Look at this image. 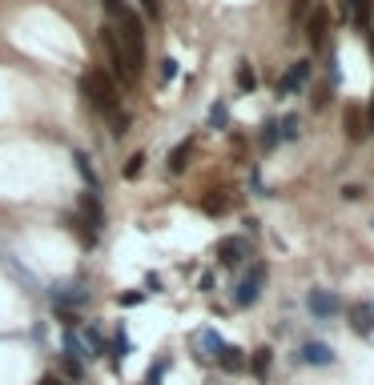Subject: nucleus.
Returning <instances> with one entry per match:
<instances>
[{"mask_svg":"<svg viewBox=\"0 0 374 385\" xmlns=\"http://www.w3.org/2000/svg\"><path fill=\"white\" fill-rule=\"evenodd\" d=\"M261 285H266V265H250V269L242 273V281L229 289V297H233V305L238 309H250V305L258 301V293H261Z\"/></svg>","mask_w":374,"mask_h":385,"instance_id":"20e7f679","label":"nucleus"},{"mask_svg":"<svg viewBox=\"0 0 374 385\" xmlns=\"http://www.w3.org/2000/svg\"><path fill=\"white\" fill-rule=\"evenodd\" d=\"M306 80H310V61L302 56V61H294L290 68H286V77L278 80V96H294Z\"/></svg>","mask_w":374,"mask_h":385,"instance_id":"0eeeda50","label":"nucleus"},{"mask_svg":"<svg viewBox=\"0 0 374 385\" xmlns=\"http://www.w3.org/2000/svg\"><path fill=\"white\" fill-rule=\"evenodd\" d=\"M245 253H250V241L245 237H226L222 245H217L222 269H238V265H245Z\"/></svg>","mask_w":374,"mask_h":385,"instance_id":"423d86ee","label":"nucleus"},{"mask_svg":"<svg viewBox=\"0 0 374 385\" xmlns=\"http://www.w3.org/2000/svg\"><path fill=\"white\" fill-rule=\"evenodd\" d=\"M346 128H350V141H358V137H362V128H358V109L346 112Z\"/></svg>","mask_w":374,"mask_h":385,"instance_id":"c756f323","label":"nucleus"},{"mask_svg":"<svg viewBox=\"0 0 374 385\" xmlns=\"http://www.w3.org/2000/svg\"><path fill=\"white\" fill-rule=\"evenodd\" d=\"M282 144V133H278V121H266L261 125V149H278Z\"/></svg>","mask_w":374,"mask_h":385,"instance_id":"412c9836","label":"nucleus"},{"mask_svg":"<svg viewBox=\"0 0 374 385\" xmlns=\"http://www.w3.org/2000/svg\"><path fill=\"white\" fill-rule=\"evenodd\" d=\"M41 385H65V382H61V377H52V373H49V377H41Z\"/></svg>","mask_w":374,"mask_h":385,"instance_id":"473e14b6","label":"nucleus"},{"mask_svg":"<svg viewBox=\"0 0 374 385\" xmlns=\"http://www.w3.org/2000/svg\"><path fill=\"white\" fill-rule=\"evenodd\" d=\"M350 325H354V333L371 337L374 333V301H358L350 309Z\"/></svg>","mask_w":374,"mask_h":385,"instance_id":"9b49d317","label":"nucleus"},{"mask_svg":"<svg viewBox=\"0 0 374 385\" xmlns=\"http://www.w3.org/2000/svg\"><path fill=\"white\" fill-rule=\"evenodd\" d=\"M141 385H145V382H141Z\"/></svg>","mask_w":374,"mask_h":385,"instance_id":"f704fd0d","label":"nucleus"},{"mask_svg":"<svg viewBox=\"0 0 374 385\" xmlns=\"http://www.w3.org/2000/svg\"><path fill=\"white\" fill-rule=\"evenodd\" d=\"M125 353H129V337H125V329H117L113 333V365H121Z\"/></svg>","mask_w":374,"mask_h":385,"instance_id":"5701e85b","label":"nucleus"},{"mask_svg":"<svg viewBox=\"0 0 374 385\" xmlns=\"http://www.w3.org/2000/svg\"><path fill=\"white\" fill-rule=\"evenodd\" d=\"M278 133H282V141H298L302 121H298V116H282V121H278Z\"/></svg>","mask_w":374,"mask_h":385,"instance_id":"aec40b11","label":"nucleus"},{"mask_svg":"<svg viewBox=\"0 0 374 385\" xmlns=\"http://www.w3.org/2000/svg\"><path fill=\"white\" fill-rule=\"evenodd\" d=\"M81 93L89 96V105L97 112H105V116H117L121 112V93H117V80L105 77L101 68H93V73H85L81 77Z\"/></svg>","mask_w":374,"mask_h":385,"instance_id":"f03ea898","label":"nucleus"},{"mask_svg":"<svg viewBox=\"0 0 374 385\" xmlns=\"http://www.w3.org/2000/svg\"><path fill=\"white\" fill-rule=\"evenodd\" d=\"M141 173H145V153H133V157L125 160V181H137Z\"/></svg>","mask_w":374,"mask_h":385,"instance_id":"4be33fe9","label":"nucleus"},{"mask_svg":"<svg viewBox=\"0 0 374 385\" xmlns=\"http://www.w3.org/2000/svg\"><path fill=\"white\" fill-rule=\"evenodd\" d=\"M73 165H77V173L85 176V185H89V192H97V173H93V165H89V153H73Z\"/></svg>","mask_w":374,"mask_h":385,"instance_id":"dca6fc26","label":"nucleus"},{"mask_svg":"<svg viewBox=\"0 0 374 385\" xmlns=\"http://www.w3.org/2000/svg\"><path fill=\"white\" fill-rule=\"evenodd\" d=\"M238 84H242V93H254L258 77H254V68H250V64H242V68H238Z\"/></svg>","mask_w":374,"mask_h":385,"instance_id":"393cba45","label":"nucleus"},{"mask_svg":"<svg viewBox=\"0 0 374 385\" xmlns=\"http://www.w3.org/2000/svg\"><path fill=\"white\" fill-rule=\"evenodd\" d=\"M306 309H310V317L314 321H330L342 309V301H338V293H330V289H310Z\"/></svg>","mask_w":374,"mask_h":385,"instance_id":"39448f33","label":"nucleus"},{"mask_svg":"<svg viewBox=\"0 0 374 385\" xmlns=\"http://www.w3.org/2000/svg\"><path fill=\"white\" fill-rule=\"evenodd\" d=\"M97 40H101V48H105V56H109V77H113L117 84H129V80H133L129 52H125V45H121L117 29H113V24H101V29H97Z\"/></svg>","mask_w":374,"mask_h":385,"instance_id":"7ed1b4c3","label":"nucleus"},{"mask_svg":"<svg viewBox=\"0 0 374 385\" xmlns=\"http://www.w3.org/2000/svg\"><path fill=\"white\" fill-rule=\"evenodd\" d=\"M371 52H374V29H371Z\"/></svg>","mask_w":374,"mask_h":385,"instance_id":"72a5a7b5","label":"nucleus"},{"mask_svg":"<svg viewBox=\"0 0 374 385\" xmlns=\"http://www.w3.org/2000/svg\"><path fill=\"white\" fill-rule=\"evenodd\" d=\"M206 213H222V209H226V197H222V192H213V197H206Z\"/></svg>","mask_w":374,"mask_h":385,"instance_id":"c85d7f7f","label":"nucleus"},{"mask_svg":"<svg viewBox=\"0 0 374 385\" xmlns=\"http://www.w3.org/2000/svg\"><path fill=\"white\" fill-rule=\"evenodd\" d=\"M350 8H354V24H358V29H371V20H374V4H371V0H354Z\"/></svg>","mask_w":374,"mask_h":385,"instance_id":"f3484780","label":"nucleus"},{"mask_svg":"<svg viewBox=\"0 0 374 385\" xmlns=\"http://www.w3.org/2000/svg\"><path fill=\"white\" fill-rule=\"evenodd\" d=\"M217 365L226 369V373H242V369H245V349H238V345H222Z\"/></svg>","mask_w":374,"mask_h":385,"instance_id":"f8f14e48","label":"nucleus"},{"mask_svg":"<svg viewBox=\"0 0 374 385\" xmlns=\"http://www.w3.org/2000/svg\"><path fill=\"white\" fill-rule=\"evenodd\" d=\"M165 369H169V357H157V361H153V369H149V377H145V385H161V377H165Z\"/></svg>","mask_w":374,"mask_h":385,"instance_id":"b1692460","label":"nucleus"},{"mask_svg":"<svg viewBox=\"0 0 374 385\" xmlns=\"http://www.w3.org/2000/svg\"><path fill=\"white\" fill-rule=\"evenodd\" d=\"M371 225H374V221H371Z\"/></svg>","mask_w":374,"mask_h":385,"instance_id":"c9c22d12","label":"nucleus"},{"mask_svg":"<svg viewBox=\"0 0 374 385\" xmlns=\"http://www.w3.org/2000/svg\"><path fill=\"white\" fill-rule=\"evenodd\" d=\"M197 341L206 345V357H217V353H222V345H226V341L213 333V329H201V333H197Z\"/></svg>","mask_w":374,"mask_h":385,"instance_id":"6ab92c4d","label":"nucleus"},{"mask_svg":"<svg viewBox=\"0 0 374 385\" xmlns=\"http://www.w3.org/2000/svg\"><path fill=\"white\" fill-rule=\"evenodd\" d=\"M294 361H298V365H330V361H334V349L322 345V341H306V345H298Z\"/></svg>","mask_w":374,"mask_h":385,"instance_id":"6e6552de","label":"nucleus"},{"mask_svg":"<svg viewBox=\"0 0 374 385\" xmlns=\"http://www.w3.org/2000/svg\"><path fill=\"white\" fill-rule=\"evenodd\" d=\"M245 365L254 369V377H258V382H266V377H270V365H274V349H266V345L254 349V357H245Z\"/></svg>","mask_w":374,"mask_h":385,"instance_id":"4468645a","label":"nucleus"},{"mask_svg":"<svg viewBox=\"0 0 374 385\" xmlns=\"http://www.w3.org/2000/svg\"><path fill=\"white\" fill-rule=\"evenodd\" d=\"M210 128H226V105H222V100L210 109Z\"/></svg>","mask_w":374,"mask_h":385,"instance_id":"bb28decb","label":"nucleus"},{"mask_svg":"<svg viewBox=\"0 0 374 385\" xmlns=\"http://www.w3.org/2000/svg\"><path fill=\"white\" fill-rule=\"evenodd\" d=\"M178 73H181V64L173 61V56H165V61H161V80L169 84V80H178Z\"/></svg>","mask_w":374,"mask_h":385,"instance_id":"a878e982","label":"nucleus"},{"mask_svg":"<svg viewBox=\"0 0 374 385\" xmlns=\"http://www.w3.org/2000/svg\"><path fill=\"white\" fill-rule=\"evenodd\" d=\"M49 297H52V305H57L61 313H69V305H73V309H81V305L89 301V293H85L81 285H52Z\"/></svg>","mask_w":374,"mask_h":385,"instance_id":"1a4fd4ad","label":"nucleus"},{"mask_svg":"<svg viewBox=\"0 0 374 385\" xmlns=\"http://www.w3.org/2000/svg\"><path fill=\"white\" fill-rule=\"evenodd\" d=\"M322 32H326V13H314L310 16V24H306L310 45H322Z\"/></svg>","mask_w":374,"mask_h":385,"instance_id":"a211bd4d","label":"nucleus"},{"mask_svg":"<svg viewBox=\"0 0 374 385\" xmlns=\"http://www.w3.org/2000/svg\"><path fill=\"white\" fill-rule=\"evenodd\" d=\"M125 133H129V116H125V112H117V116H113V137H125Z\"/></svg>","mask_w":374,"mask_h":385,"instance_id":"7c9ffc66","label":"nucleus"},{"mask_svg":"<svg viewBox=\"0 0 374 385\" xmlns=\"http://www.w3.org/2000/svg\"><path fill=\"white\" fill-rule=\"evenodd\" d=\"M137 4H141V13H145L149 20H157V16H161V0H137Z\"/></svg>","mask_w":374,"mask_h":385,"instance_id":"cd10ccee","label":"nucleus"},{"mask_svg":"<svg viewBox=\"0 0 374 385\" xmlns=\"http://www.w3.org/2000/svg\"><path fill=\"white\" fill-rule=\"evenodd\" d=\"M342 197H346V201H358V197H362V189H358V185H346V189H342Z\"/></svg>","mask_w":374,"mask_h":385,"instance_id":"2f4dec72","label":"nucleus"},{"mask_svg":"<svg viewBox=\"0 0 374 385\" xmlns=\"http://www.w3.org/2000/svg\"><path fill=\"white\" fill-rule=\"evenodd\" d=\"M194 144H197V137H185V141H181L178 149L169 153V160H165V169H169V173H181V169L189 165V153H194Z\"/></svg>","mask_w":374,"mask_h":385,"instance_id":"ddd939ff","label":"nucleus"},{"mask_svg":"<svg viewBox=\"0 0 374 385\" xmlns=\"http://www.w3.org/2000/svg\"><path fill=\"white\" fill-rule=\"evenodd\" d=\"M81 217H85V229H89V233H97L101 225H105V213H101L97 192H81Z\"/></svg>","mask_w":374,"mask_h":385,"instance_id":"9d476101","label":"nucleus"},{"mask_svg":"<svg viewBox=\"0 0 374 385\" xmlns=\"http://www.w3.org/2000/svg\"><path fill=\"white\" fill-rule=\"evenodd\" d=\"M85 349H89V357H105V353H109L105 333H101L97 325H89V329H85Z\"/></svg>","mask_w":374,"mask_h":385,"instance_id":"2eb2a0df","label":"nucleus"},{"mask_svg":"<svg viewBox=\"0 0 374 385\" xmlns=\"http://www.w3.org/2000/svg\"><path fill=\"white\" fill-rule=\"evenodd\" d=\"M101 8H105L109 24L121 36V45L129 52V68H133V77H137L145 68V20L137 16V8H133L129 0H101Z\"/></svg>","mask_w":374,"mask_h":385,"instance_id":"f257e3e1","label":"nucleus"}]
</instances>
